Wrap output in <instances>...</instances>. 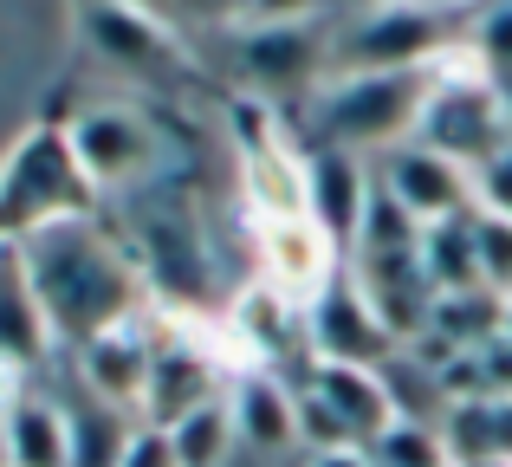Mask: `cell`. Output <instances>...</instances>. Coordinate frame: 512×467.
Masks as SVG:
<instances>
[{
    "label": "cell",
    "instance_id": "obj_1",
    "mask_svg": "<svg viewBox=\"0 0 512 467\" xmlns=\"http://www.w3.org/2000/svg\"><path fill=\"white\" fill-rule=\"evenodd\" d=\"M20 260L33 273L52 338L85 344L143 312V266L98 228V215H72V221H52V228L26 234Z\"/></svg>",
    "mask_w": 512,
    "mask_h": 467
},
{
    "label": "cell",
    "instance_id": "obj_2",
    "mask_svg": "<svg viewBox=\"0 0 512 467\" xmlns=\"http://www.w3.org/2000/svg\"><path fill=\"white\" fill-rule=\"evenodd\" d=\"M435 72H325L305 91L312 111V137L325 150H350V156H389L396 143L415 137Z\"/></svg>",
    "mask_w": 512,
    "mask_h": 467
},
{
    "label": "cell",
    "instance_id": "obj_3",
    "mask_svg": "<svg viewBox=\"0 0 512 467\" xmlns=\"http://www.w3.org/2000/svg\"><path fill=\"white\" fill-rule=\"evenodd\" d=\"M91 182L78 169L65 124H33L0 163V247H20L26 234L52 228V221L91 215Z\"/></svg>",
    "mask_w": 512,
    "mask_h": 467
},
{
    "label": "cell",
    "instance_id": "obj_4",
    "mask_svg": "<svg viewBox=\"0 0 512 467\" xmlns=\"http://www.w3.org/2000/svg\"><path fill=\"white\" fill-rule=\"evenodd\" d=\"M461 7L454 0H389V7H357V20L331 39V72H422L461 39Z\"/></svg>",
    "mask_w": 512,
    "mask_h": 467
},
{
    "label": "cell",
    "instance_id": "obj_5",
    "mask_svg": "<svg viewBox=\"0 0 512 467\" xmlns=\"http://www.w3.org/2000/svg\"><path fill=\"white\" fill-rule=\"evenodd\" d=\"M65 143H72L78 169H85L91 195H130V189H150L156 163H163V137L143 111L130 104H91L65 124Z\"/></svg>",
    "mask_w": 512,
    "mask_h": 467
},
{
    "label": "cell",
    "instance_id": "obj_6",
    "mask_svg": "<svg viewBox=\"0 0 512 467\" xmlns=\"http://www.w3.org/2000/svg\"><path fill=\"white\" fill-rule=\"evenodd\" d=\"M331 39L338 26L325 20H292V26H240L234 33V72L253 98L273 91H312L331 72Z\"/></svg>",
    "mask_w": 512,
    "mask_h": 467
},
{
    "label": "cell",
    "instance_id": "obj_7",
    "mask_svg": "<svg viewBox=\"0 0 512 467\" xmlns=\"http://www.w3.org/2000/svg\"><path fill=\"white\" fill-rule=\"evenodd\" d=\"M253 240H260V266H266V286L286 292L292 305H312L318 292L338 286V266H344V247L318 228L312 215H279V221H253Z\"/></svg>",
    "mask_w": 512,
    "mask_h": 467
},
{
    "label": "cell",
    "instance_id": "obj_8",
    "mask_svg": "<svg viewBox=\"0 0 512 467\" xmlns=\"http://www.w3.org/2000/svg\"><path fill=\"white\" fill-rule=\"evenodd\" d=\"M137 266L169 292V299H201L208 292V253H201V228L182 202H169L150 182L137 215Z\"/></svg>",
    "mask_w": 512,
    "mask_h": 467
},
{
    "label": "cell",
    "instance_id": "obj_9",
    "mask_svg": "<svg viewBox=\"0 0 512 467\" xmlns=\"http://www.w3.org/2000/svg\"><path fill=\"white\" fill-rule=\"evenodd\" d=\"M305 351H312V364H363V370H383L402 344L389 338L383 318L363 305V292L350 286V279H338L331 292H318V299L305 305Z\"/></svg>",
    "mask_w": 512,
    "mask_h": 467
},
{
    "label": "cell",
    "instance_id": "obj_10",
    "mask_svg": "<svg viewBox=\"0 0 512 467\" xmlns=\"http://www.w3.org/2000/svg\"><path fill=\"white\" fill-rule=\"evenodd\" d=\"M376 182H383L389 195H396L402 208H409L422 228H435V221H454L474 208V169L448 163L441 150H428V143H396L389 156H376Z\"/></svg>",
    "mask_w": 512,
    "mask_h": 467
},
{
    "label": "cell",
    "instance_id": "obj_11",
    "mask_svg": "<svg viewBox=\"0 0 512 467\" xmlns=\"http://www.w3.org/2000/svg\"><path fill=\"white\" fill-rule=\"evenodd\" d=\"M85 39L98 59L124 65L137 78L175 72L182 65V39L169 33V20L143 0H85Z\"/></svg>",
    "mask_w": 512,
    "mask_h": 467
},
{
    "label": "cell",
    "instance_id": "obj_12",
    "mask_svg": "<svg viewBox=\"0 0 512 467\" xmlns=\"http://www.w3.org/2000/svg\"><path fill=\"white\" fill-rule=\"evenodd\" d=\"M150 357H156V338L143 331V318L85 338V344H78V377H85L91 403L117 409V416H124V409H143V390H150Z\"/></svg>",
    "mask_w": 512,
    "mask_h": 467
},
{
    "label": "cell",
    "instance_id": "obj_13",
    "mask_svg": "<svg viewBox=\"0 0 512 467\" xmlns=\"http://www.w3.org/2000/svg\"><path fill=\"white\" fill-rule=\"evenodd\" d=\"M350 286L363 292L383 331L396 344H415L435 318V279L422 273V253H383V260H357V279Z\"/></svg>",
    "mask_w": 512,
    "mask_h": 467
},
{
    "label": "cell",
    "instance_id": "obj_14",
    "mask_svg": "<svg viewBox=\"0 0 512 467\" xmlns=\"http://www.w3.org/2000/svg\"><path fill=\"white\" fill-rule=\"evenodd\" d=\"M370 189H376V169L363 163V156L325 150V143H312V150H305V215L338 240L344 253L357 247V221H363Z\"/></svg>",
    "mask_w": 512,
    "mask_h": 467
},
{
    "label": "cell",
    "instance_id": "obj_15",
    "mask_svg": "<svg viewBox=\"0 0 512 467\" xmlns=\"http://www.w3.org/2000/svg\"><path fill=\"white\" fill-rule=\"evenodd\" d=\"M221 403V370L208 351H195L188 338H156L150 357V390H143V422L150 429H175L182 416Z\"/></svg>",
    "mask_w": 512,
    "mask_h": 467
},
{
    "label": "cell",
    "instance_id": "obj_16",
    "mask_svg": "<svg viewBox=\"0 0 512 467\" xmlns=\"http://www.w3.org/2000/svg\"><path fill=\"white\" fill-rule=\"evenodd\" d=\"M227 416H234L240 448H253V455H292L299 448V396L273 370H240L234 390H227Z\"/></svg>",
    "mask_w": 512,
    "mask_h": 467
},
{
    "label": "cell",
    "instance_id": "obj_17",
    "mask_svg": "<svg viewBox=\"0 0 512 467\" xmlns=\"http://www.w3.org/2000/svg\"><path fill=\"white\" fill-rule=\"evenodd\" d=\"M305 390L318 403H331L344 416V429L357 435V448L370 455L389 429H396V403H389V383L383 370H363V364H312V383Z\"/></svg>",
    "mask_w": 512,
    "mask_h": 467
},
{
    "label": "cell",
    "instance_id": "obj_18",
    "mask_svg": "<svg viewBox=\"0 0 512 467\" xmlns=\"http://www.w3.org/2000/svg\"><path fill=\"white\" fill-rule=\"evenodd\" d=\"M52 344L59 338L46 325V305L33 292L20 247H0V370H33Z\"/></svg>",
    "mask_w": 512,
    "mask_h": 467
},
{
    "label": "cell",
    "instance_id": "obj_19",
    "mask_svg": "<svg viewBox=\"0 0 512 467\" xmlns=\"http://www.w3.org/2000/svg\"><path fill=\"white\" fill-rule=\"evenodd\" d=\"M0 448L7 467H72V429H65V409L46 396H13L0 409Z\"/></svg>",
    "mask_w": 512,
    "mask_h": 467
},
{
    "label": "cell",
    "instance_id": "obj_20",
    "mask_svg": "<svg viewBox=\"0 0 512 467\" xmlns=\"http://www.w3.org/2000/svg\"><path fill=\"white\" fill-rule=\"evenodd\" d=\"M441 442H448L454 467L512 461V396L487 390V396H474V403H448L441 409Z\"/></svg>",
    "mask_w": 512,
    "mask_h": 467
},
{
    "label": "cell",
    "instance_id": "obj_21",
    "mask_svg": "<svg viewBox=\"0 0 512 467\" xmlns=\"http://www.w3.org/2000/svg\"><path fill=\"white\" fill-rule=\"evenodd\" d=\"M500 312H506V292H493V286L435 292V318H428V331H435L441 344H454V351H487V344L500 338Z\"/></svg>",
    "mask_w": 512,
    "mask_h": 467
},
{
    "label": "cell",
    "instance_id": "obj_22",
    "mask_svg": "<svg viewBox=\"0 0 512 467\" xmlns=\"http://www.w3.org/2000/svg\"><path fill=\"white\" fill-rule=\"evenodd\" d=\"M422 273L435 279V292H467V286H487L480 279V253H474V208L454 221H435L422 228Z\"/></svg>",
    "mask_w": 512,
    "mask_h": 467
},
{
    "label": "cell",
    "instance_id": "obj_23",
    "mask_svg": "<svg viewBox=\"0 0 512 467\" xmlns=\"http://www.w3.org/2000/svg\"><path fill=\"white\" fill-rule=\"evenodd\" d=\"M299 325H305L299 305H292L286 292H273L266 279H260V286H247V299L234 305V331H240V338H247L260 357H279L292 338H305Z\"/></svg>",
    "mask_w": 512,
    "mask_h": 467
},
{
    "label": "cell",
    "instance_id": "obj_24",
    "mask_svg": "<svg viewBox=\"0 0 512 467\" xmlns=\"http://www.w3.org/2000/svg\"><path fill=\"white\" fill-rule=\"evenodd\" d=\"M422 247V221L409 215V208L396 202V195L376 182L370 202H363V221H357V247H350V260H383V253H415Z\"/></svg>",
    "mask_w": 512,
    "mask_h": 467
},
{
    "label": "cell",
    "instance_id": "obj_25",
    "mask_svg": "<svg viewBox=\"0 0 512 467\" xmlns=\"http://www.w3.org/2000/svg\"><path fill=\"white\" fill-rule=\"evenodd\" d=\"M163 435H169V448H175V467H227V455L240 448L234 416H227V396H221V403H208V409H195V416H182Z\"/></svg>",
    "mask_w": 512,
    "mask_h": 467
},
{
    "label": "cell",
    "instance_id": "obj_26",
    "mask_svg": "<svg viewBox=\"0 0 512 467\" xmlns=\"http://www.w3.org/2000/svg\"><path fill=\"white\" fill-rule=\"evenodd\" d=\"M65 429H72V467H117L124 461V416L104 403H85V409H65Z\"/></svg>",
    "mask_w": 512,
    "mask_h": 467
},
{
    "label": "cell",
    "instance_id": "obj_27",
    "mask_svg": "<svg viewBox=\"0 0 512 467\" xmlns=\"http://www.w3.org/2000/svg\"><path fill=\"white\" fill-rule=\"evenodd\" d=\"M370 461L376 467H454L435 422H396V429L370 448Z\"/></svg>",
    "mask_w": 512,
    "mask_h": 467
},
{
    "label": "cell",
    "instance_id": "obj_28",
    "mask_svg": "<svg viewBox=\"0 0 512 467\" xmlns=\"http://www.w3.org/2000/svg\"><path fill=\"white\" fill-rule=\"evenodd\" d=\"M299 448H312V455H350L357 435L344 429V416L331 403H318L312 390H299Z\"/></svg>",
    "mask_w": 512,
    "mask_h": 467
},
{
    "label": "cell",
    "instance_id": "obj_29",
    "mask_svg": "<svg viewBox=\"0 0 512 467\" xmlns=\"http://www.w3.org/2000/svg\"><path fill=\"white\" fill-rule=\"evenodd\" d=\"M474 253H480V279L493 292H512V221H493L474 208Z\"/></svg>",
    "mask_w": 512,
    "mask_h": 467
},
{
    "label": "cell",
    "instance_id": "obj_30",
    "mask_svg": "<svg viewBox=\"0 0 512 467\" xmlns=\"http://www.w3.org/2000/svg\"><path fill=\"white\" fill-rule=\"evenodd\" d=\"M467 39H474V52L493 65V78L506 85V72H512V0H493V7H480V20L467 26Z\"/></svg>",
    "mask_w": 512,
    "mask_h": 467
},
{
    "label": "cell",
    "instance_id": "obj_31",
    "mask_svg": "<svg viewBox=\"0 0 512 467\" xmlns=\"http://www.w3.org/2000/svg\"><path fill=\"white\" fill-rule=\"evenodd\" d=\"M474 208L493 215V221H512V143L493 156V163L474 169Z\"/></svg>",
    "mask_w": 512,
    "mask_h": 467
},
{
    "label": "cell",
    "instance_id": "obj_32",
    "mask_svg": "<svg viewBox=\"0 0 512 467\" xmlns=\"http://www.w3.org/2000/svg\"><path fill=\"white\" fill-rule=\"evenodd\" d=\"M240 26H292V20H318L325 0H227Z\"/></svg>",
    "mask_w": 512,
    "mask_h": 467
},
{
    "label": "cell",
    "instance_id": "obj_33",
    "mask_svg": "<svg viewBox=\"0 0 512 467\" xmlns=\"http://www.w3.org/2000/svg\"><path fill=\"white\" fill-rule=\"evenodd\" d=\"M117 467H175L169 435H163V429H150V422H137V429H130V442H124V461H117Z\"/></svg>",
    "mask_w": 512,
    "mask_h": 467
},
{
    "label": "cell",
    "instance_id": "obj_34",
    "mask_svg": "<svg viewBox=\"0 0 512 467\" xmlns=\"http://www.w3.org/2000/svg\"><path fill=\"white\" fill-rule=\"evenodd\" d=\"M480 357H487V383H493L500 396H512V344H506V338H493Z\"/></svg>",
    "mask_w": 512,
    "mask_h": 467
},
{
    "label": "cell",
    "instance_id": "obj_35",
    "mask_svg": "<svg viewBox=\"0 0 512 467\" xmlns=\"http://www.w3.org/2000/svg\"><path fill=\"white\" fill-rule=\"evenodd\" d=\"M312 467H370L363 448H350V455H312Z\"/></svg>",
    "mask_w": 512,
    "mask_h": 467
},
{
    "label": "cell",
    "instance_id": "obj_36",
    "mask_svg": "<svg viewBox=\"0 0 512 467\" xmlns=\"http://www.w3.org/2000/svg\"><path fill=\"white\" fill-rule=\"evenodd\" d=\"M500 338L512 344V292H506V312H500Z\"/></svg>",
    "mask_w": 512,
    "mask_h": 467
},
{
    "label": "cell",
    "instance_id": "obj_37",
    "mask_svg": "<svg viewBox=\"0 0 512 467\" xmlns=\"http://www.w3.org/2000/svg\"><path fill=\"white\" fill-rule=\"evenodd\" d=\"M363 7H389V0H363Z\"/></svg>",
    "mask_w": 512,
    "mask_h": 467
},
{
    "label": "cell",
    "instance_id": "obj_38",
    "mask_svg": "<svg viewBox=\"0 0 512 467\" xmlns=\"http://www.w3.org/2000/svg\"><path fill=\"white\" fill-rule=\"evenodd\" d=\"M0 467H7V448H0Z\"/></svg>",
    "mask_w": 512,
    "mask_h": 467
},
{
    "label": "cell",
    "instance_id": "obj_39",
    "mask_svg": "<svg viewBox=\"0 0 512 467\" xmlns=\"http://www.w3.org/2000/svg\"><path fill=\"white\" fill-rule=\"evenodd\" d=\"M454 7H461V0H454Z\"/></svg>",
    "mask_w": 512,
    "mask_h": 467
}]
</instances>
